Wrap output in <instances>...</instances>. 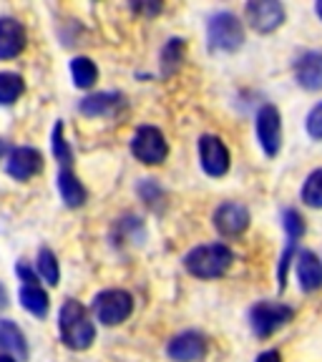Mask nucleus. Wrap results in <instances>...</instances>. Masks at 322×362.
<instances>
[{
	"label": "nucleus",
	"mask_w": 322,
	"mask_h": 362,
	"mask_svg": "<svg viewBox=\"0 0 322 362\" xmlns=\"http://www.w3.org/2000/svg\"><path fill=\"white\" fill-rule=\"evenodd\" d=\"M232 249L224 247V244H204V247L192 249L184 259L189 274L199 279H214L222 277L229 267H232Z\"/></svg>",
	"instance_id": "obj_2"
},
{
	"label": "nucleus",
	"mask_w": 322,
	"mask_h": 362,
	"mask_svg": "<svg viewBox=\"0 0 322 362\" xmlns=\"http://www.w3.org/2000/svg\"><path fill=\"white\" fill-rule=\"evenodd\" d=\"M244 40L242 23L232 13H217L209 21V45L217 51H237Z\"/></svg>",
	"instance_id": "obj_6"
},
{
	"label": "nucleus",
	"mask_w": 322,
	"mask_h": 362,
	"mask_svg": "<svg viewBox=\"0 0 322 362\" xmlns=\"http://www.w3.org/2000/svg\"><path fill=\"white\" fill-rule=\"evenodd\" d=\"M257 139H260L267 156H275L280 151L282 121H280V111L275 106H262L260 113H257Z\"/></svg>",
	"instance_id": "obj_7"
},
{
	"label": "nucleus",
	"mask_w": 322,
	"mask_h": 362,
	"mask_svg": "<svg viewBox=\"0 0 322 362\" xmlns=\"http://www.w3.org/2000/svg\"><path fill=\"white\" fill-rule=\"evenodd\" d=\"M247 21L257 33H272L284 21V8L277 0H255L247 6Z\"/></svg>",
	"instance_id": "obj_8"
},
{
	"label": "nucleus",
	"mask_w": 322,
	"mask_h": 362,
	"mask_svg": "<svg viewBox=\"0 0 322 362\" xmlns=\"http://www.w3.org/2000/svg\"><path fill=\"white\" fill-rule=\"evenodd\" d=\"M257 362H282V357H280V352L270 350V352H262V355L257 357Z\"/></svg>",
	"instance_id": "obj_29"
},
{
	"label": "nucleus",
	"mask_w": 322,
	"mask_h": 362,
	"mask_svg": "<svg viewBox=\"0 0 322 362\" xmlns=\"http://www.w3.org/2000/svg\"><path fill=\"white\" fill-rule=\"evenodd\" d=\"M18 277H21L25 284H38V279H35V272L30 269L28 264H18Z\"/></svg>",
	"instance_id": "obj_28"
},
{
	"label": "nucleus",
	"mask_w": 322,
	"mask_h": 362,
	"mask_svg": "<svg viewBox=\"0 0 322 362\" xmlns=\"http://www.w3.org/2000/svg\"><path fill=\"white\" fill-rule=\"evenodd\" d=\"M131 153H134L142 164H161L169 153L164 134L156 126H142L136 131L134 141H131Z\"/></svg>",
	"instance_id": "obj_5"
},
{
	"label": "nucleus",
	"mask_w": 322,
	"mask_h": 362,
	"mask_svg": "<svg viewBox=\"0 0 322 362\" xmlns=\"http://www.w3.org/2000/svg\"><path fill=\"white\" fill-rule=\"evenodd\" d=\"M294 76L302 88L322 90V53H305L294 63Z\"/></svg>",
	"instance_id": "obj_15"
},
{
	"label": "nucleus",
	"mask_w": 322,
	"mask_h": 362,
	"mask_svg": "<svg viewBox=\"0 0 322 362\" xmlns=\"http://www.w3.org/2000/svg\"><path fill=\"white\" fill-rule=\"evenodd\" d=\"M307 134L312 139H322V103H317L307 116Z\"/></svg>",
	"instance_id": "obj_27"
},
{
	"label": "nucleus",
	"mask_w": 322,
	"mask_h": 362,
	"mask_svg": "<svg viewBox=\"0 0 322 362\" xmlns=\"http://www.w3.org/2000/svg\"><path fill=\"white\" fill-rule=\"evenodd\" d=\"M166 355L174 362H197L207 355V339L199 332H181L169 342Z\"/></svg>",
	"instance_id": "obj_10"
},
{
	"label": "nucleus",
	"mask_w": 322,
	"mask_h": 362,
	"mask_svg": "<svg viewBox=\"0 0 322 362\" xmlns=\"http://www.w3.org/2000/svg\"><path fill=\"white\" fill-rule=\"evenodd\" d=\"M25 48V28L13 18H0V58H16Z\"/></svg>",
	"instance_id": "obj_14"
},
{
	"label": "nucleus",
	"mask_w": 322,
	"mask_h": 362,
	"mask_svg": "<svg viewBox=\"0 0 322 362\" xmlns=\"http://www.w3.org/2000/svg\"><path fill=\"white\" fill-rule=\"evenodd\" d=\"M40 169H43V156H40L35 148L21 146L11 153V158H8V174L18 181L30 179V176H35Z\"/></svg>",
	"instance_id": "obj_12"
},
{
	"label": "nucleus",
	"mask_w": 322,
	"mask_h": 362,
	"mask_svg": "<svg viewBox=\"0 0 322 362\" xmlns=\"http://www.w3.org/2000/svg\"><path fill=\"white\" fill-rule=\"evenodd\" d=\"M119 98H121L119 93H93V96L81 101V113L84 116H101V113L111 111Z\"/></svg>",
	"instance_id": "obj_19"
},
{
	"label": "nucleus",
	"mask_w": 322,
	"mask_h": 362,
	"mask_svg": "<svg viewBox=\"0 0 322 362\" xmlns=\"http://www.w3.org/2000/svg\"><path fill=\"white\" fill-rule=\"evenodd\" d=\"M53 153H56V158L63 164V169H68V164L74 161V153H71V146L66 144V139H63V124L58 121L56 126H53Z\"/></svg>",
	"instance_id": "obj_25"
},
{
	"label": "nucleus",
	"mask_w": 322,
	"mask_h": 362,
	"mask_svg": "<svg viewBox=\"0 0 322 362\" xmlns=\"http://www.w3.org/2000/svg\"><path fill=\"white\" fill-rule=\"evenodd\" d=\"M38 272L43 274V279L48 284H58V277H61V272H58V262H56V255H53L51 249H40L38 255Z\"/></svg>",
	"instance_id": "obj_24"
},
{
	"label": "nucleus",
	"mask_w": 322,
	"mask_h": 362,
	"mask_svg": "<svg viewBox=\"0 0 322 362\" xmlns=\"http://www.w3.org/2000/svg\"><path fill=\"white\" fill-rule=\"evenodd\" d=\"M184 40L181 38H174L171 43H166V48H164V53H161V66H164V76H169V74H174L176 68H179V63H181V58H184Z\"/></svg>",
	"instance_id": "obj_23"
},
{
	"label": "nucleus",
	"mask_w": 322,
	"mask_h": 362,
	"mask_svg": "<svg viewBox=\"0 0 322 362\" xmlns=\"http://www.w3.org/2000/svg\"><path fill=\"white\" fill-rule=\"evenodd\" d=\"M214 226L219 229L224 237H237L249 226V211L247 206L237 202L222 204L219 209L214 211Z\"/></svg>",
	"instance_id": "obj_11"
},
{
	"label": "nucleus",
	"mask_w": 322,
	"mask_h": 362,
	"mask_svg": "<svg viewBox=\"0 0 322 362\" xmlns=\"http://www.w3.org/2000/svg\"><path fill=\"white\" fill-rule=\"evenodd\" d=\"M297 279H300V287L305 292H312L322 284V264L312 252H302L297 257Z\"/></svg>",
	"instance_id": "obj_16"
},
{
	"label": "nucleus",
	"mask_w": 322,
	"mask_h": 362,
	"mask_svg": "<svg viewBox=\"0 0 322 362\" xmlns=\"http://www.w3.org/2000/svg\"><path fill=\"white\" fill-rule=\"evenodd\" d=\"M284 229H287L289 244H297V239L305 234V219L297 209H287L284 211Z\"/></svg>",
	"instance_id": "obj_26"
},
{
	"label": "nucleus",
	"mask_w": 322,
	"mask_h": 362,
	"mask_svg": "<svg viewBox=\"0 0 322 362\" xmlns=\"http://www.w3.org/2000/svg\"><path fill=\"white\" fill-rule=\"evenodd\" d=\"M58 189H61V197L68 206H81V204L86 202V197H88L84 184L76 179L74 171H68V169H61V174H58Z\"/></svg>",
	"instance_id": "obj_17"
},
{
	"label": "nucleus",
	"mask_w": 322,
	"mask_h": 362,
	"mask_svg": "<svg viewBox=\"0 0 322 362\" xmlns=\"http://www.w3.org/2000/svg\"><path fill=\"white\" fill-rule=\"evenodd\" d=\"M0 352L6 357H13L16 362L28 360V342L25 334L21 332L16 322L11 320H0Z\"/></svg>",
	"instance_id": "obj_13"
},
{
	"label": "nucleus",
	"mask_w": 322,
	"mask_h": 362,
	"mask_svg": "<svg viewBox=\"0 0 322 362\" xmlns=\"http://www.w3.org/2000/svg\"><path fill=\"white\" fill-rule=\"evenodd\" d=\"M25 90V83L18 74H0V106L18 101Z\"/></svg>",
	"instance_id": "obj_21"
},
{
	"label": "nucleus",
	"mask_w": 322,
	"mask_h": 362,
	"mask_svg": "<svg viewBox=\"0 0 322 362\" xmlns=\"http://www.w3.org/2000/svg\"><path fill=\"white\" fill-rule=\"evenodd\" d=\"M131 310H134V300L124 289H106L93 300V312H96L98 322L108 325V327L124 322L131 315Z\"/></svg>",
	"instance_id": "obj_3"
},
{
	"label": "nucleus",
	"mask_w": 322,
	"mask_h": 362,
	"mask_svg": "<svg viewBox=\"0 0 322 362\" xmlns=\"http://www.w3.org/2000/svg\"><path fill=\"white\" fill-rule=\"evenodd\" d=\"M302 199H305V204L315 206V209H322V169L312 171L307 176L305 187H302Z\"/></svg>",
	"instance_id": "obj_22"
},
{
	"label": "nucleus",
	"mask_w": 322,
	"mask_h": 362,
	"mask_svg": "<svg viewBox=\"0 0 322 362\" xmlns=\"http://www.w3.org/2000/svg\"><path fill=\"white\" fill-rule=\"evenodd\" d=\"M199 156L202 166L209 176H224L229 171V151L217 136H202L199 141Z\"/></svg>",
	"instance_id": "obj_9"
},
{
	"label": "nucleus",
	"mask_w": 322,
	"mask_h": 362,
	"mask_svg": "<svg viewBox=\"0 0 322 362\" xmlns=\"http://www.w3.org/2000/svg\"><path fill=\"white\" fill-rule=\"evenodd\" d=\"M6 305V292H3V287H0V307Z\"/></svg>",
	"instance_id": "obj_31"
},
{
	"label": "nucleus",
	"mask_w": 322,
	"mask_h": 362,
	"mask_svg": "<svg viewBox=\"0 0 322 362\" xmlns=\"http://www.w3.org/2000/svg\"><path fill=\"white\" fill-rule=\"evenodd\" d=\"M71 74H74V81L79 88H91L98 78V68L93 66V61L81 56V58H74V61H71Z\"/></svg>",
	"instance_id": "obj_20"
},
{
	"label": "nucleus",
	"mask_w": 322,
	"mask_h": 362,
	"mask_svg": "<svg viewBox=\"0 0 322 362\" xmlns=\"http://www.w3.org/2000/svg\"><path fill=\"white\" fill-rule=\"evenodd\" d=\"M292 307L280 305V302H257L249 312V322L260 337H270L272 332H277L282 325L292 320Z\"/></svg>",
	"instance_id": "obj_4"
},
{
	"label": "nucleus",
	"mask_w": 322,
	"mask_h": 362,
	"mask_svg": "<svg viewBox=\"0 0 322 362\" xmlns=\"http://www.w3.org/2000/svg\"><path fill=\"white\" fill-rule=\"evenodd\" d=\"M6 151H8V144L0 139V156H6Z\"/></svg>",
	"instance_id": "obj_30"
},
{
	"label": "nucleus",
	"mask_w": 322,
	"mask_h": 362,
	"mask_svg": "<svg viewBox=\"0 0 322 362\" xmlns=\"http://www.w3.org/2000/svg\"><path fill=\"white\" fill-rule=\"evenodd\" d=\"M58 325H61L63 342H66L71 350H86V347H91L93 337H96V329H93L88 312L76 300H68L66 305L61 307Z\"/></svg>",
	"instance_id": "obj_1"
},
{
	"label": "nucleus",
	"mask_w": 322,
	"mask_h": 362,
	"mask_svg": "<svg viewBox=\"0 0 322 362\" xmlns=\"http://www.w3.org/2000/svg\"><path fill=\"white\" fill-rule=\"evenodd\" d=\"M317 16L322 18V0H320V3H317Z\"/></svg>",
	"instance_id": "obj_33"
},
{
	"label": "nucleus",
	"mask_w": 322,
	"mask_h": 362,
	"mask_svg": "<svg viewBox=\"0 0 322 362\" xmlns=\"http://www.w3.org/2000/svg\"><path fill=\"white\" fill-rule=\"evenodd\" d=\"M21 302H23V307L35 317H45V312H48V294H45L38 284H23Z\"/></svg>",
	"instance_id": "obj_18"
},
{
	"label": "nucleus",
	"mask_w": 322,
	"mask_h": 362,
	"mask_svg": "<svg viewBox=\"0 0 322 362\" xmlns=\"http://www.w3.org/2000/svg\"><path fill=\"white\" fill-rule=\"evenodd\" d=\"M0 362H16L13 357H6V355H0Z\"/></svg>",
	"instance_id": "obj_32"
}]
</instances>
